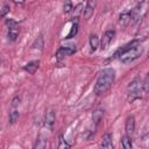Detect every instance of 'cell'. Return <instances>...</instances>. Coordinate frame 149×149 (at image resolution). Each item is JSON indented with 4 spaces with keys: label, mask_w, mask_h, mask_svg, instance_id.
Segmentation results:
<instances>
[{
    "label": "cell",
    "mask_w": 149,
    "mask_h": 149,
    "mask_svg": "<svg viewBox=\"0 0 149 149\" xmlns=\"http://www.w3.org/2000/svg\"><path fill=\"white\" fill-rule=\"evenodd\" d=\"M77 31H78V24H77V23H74V24L72 26V28H71V30H70L69 35H68L65 38H71V37H73V36L77 34Z\"/></svg>",
    "instance_id": "cell-21"
},
{
    "label": "cell",
    "mask_w": 149,
    "mask_h": 149,
    "mask_svg": "<svg viewBox=\"0 0 149 149\" xmlns=\"http://www.w3.org/2000/svg\"><path fill=\"white\" fill-rule=\"evenodd\" d=\"M142 52H143V48H142V45H140V43H139V44H136V45H134V47L127 49L126 51H123V52L119 56V58H120V61H121L123 64H128V63L135 61L136 58H139V57L142 55Z\"/></svg>",
    "instance_id": "cell-2"
},
{
    "label": "cell",
    "mask_w": 149,
    "mask_h": 149,
    "mask_svg": "<svg viewBox=\"0 0 149 149\" xmlns=\"http://www.w3.org/2000/svg\"><path fill=\"white\" fill-rule=\"evenodd\" d=\"M58 148H70V146H69L66 142H64V140H63L62 136L59 137V144H58Z\"/></svg>",
    "instance_id": "cell-24"
},
{
    "label": "cell",
    "mask_w": 149,
    "mask_h": 149,
    "mask_svg": "<svg viewBox=\"0 0 149 149\" xmlns=\"http://www.w3.org/2000/svg\"><path fill=\"white\" fill-rule=\"evenodd\" d=\"M90 45H91V51H95L97 50V48L99 45V38H98V36L95 34L90 36Z\"/></svg>",
    "instance_id": "cell-13"
},
{
    "label": "cell",
    "mask_w": 149,
    "mask_h": 149,
    "mask_svg": "<svg viewBox=\"0 0 149 149\" xmlns=\"http://www.w3.org/2000/svg\"><path fill=\"white\" fill-rule=\"evenodd\" d=\"M134 129H135V119L133 115H130L126 120V132L128 134H132L134 132Z\"/></svg>",
    "instance_id": "cell-9"
},
{
    "label": "cell",
    "mask_w": 149,
    "mask_h": 149,
    "mask_svg": "<svg viewBox=\"0 0 149 149\" xmlns=\"http://www.w3.org/2000/svg\"><path fill=\"white\" fill-rule=\"evenodd\" d=\"M17 119H19V112L17 111H12L10 113H9V123H15L16 121H17Z\"/></svg>",
    "instance_id": "cell-17"
},
{
    "label": "cell",
    "mask_w": 149,
    "mask_h": 149,
    "mask_svg": "<svg viewBox=\"0 0 149 149\" xmlns=\"http://www.w3.org/2000/svg\"><path fill=\"white\" fill-rule=\"evenodd\" d=\"M74 51H76V48H73V47H62V48H59L57 50L56 58L57 59H63V58H65V57L71 56L72 54H74Z\"/></svg>",
    "instance_id": "cell-5"
},
{
    "label": "cell",
    "mask_w": 149,
    "mask_h": 149,
    "mask_svg": "<svg viewBox=\"0 0 149 149\" xmlns=\"http://www.w3.org/2000/svg\"><path fill=\"white\" fill-rule=\"evenodd\" d=\"M6 24L8 26V29H17V22L13 19H7Z\"/></svg>",
    "instance_id": "cell-19"
},
{
    "label": "cell",
    "mask_w": 149,
    "mask_h": 149,
    "mask_svg": "<svg viewBox=\"0 0 149 149\" xmlns=\"http://www.w3.org/2000/svg\"><path fill=\"white\" fill-rule=\"evenodd\" d=\"M114 36H115V31H114V30H107V31L104 34V36H102V38H101V41H100V49H101V50L107 49V47H108V45L111 44V42L113 41Z\"/></svg>",
    "instance_id": "cell-4"
},
{
    "label": "cell",
    "mask_w": 149,
    "mask_h": 149,
    "mask_svg": "<svg viewBox=\"0 0 149 149\" xmlns=\"http://www.w3.org/2000/svg\"><path fill=\"white\" fill-rule=\"evenodd\" d=\"M94 6H95V0H88L86 7L84 8V17L85 19H90L93 14L94 10Z\"/></svg>",
    "instance_id": "cell-7"
},
{
    "label": "cell",
    "mask_w": 149,
    "mask_h": 149,
    "mask_svg": "<svg viewBox=\"0 0 149 149\" xmlns=\"http://www.w3.org/2000/svg\"><path fill=\"white\" fill-rule=\"evenodd\" d=\"M140 16H141V10L139 7L134 8L132 12H130V21L132 23H136L139 20H140Z\"/></svg>",
    "instance_id": "cell-12"
},
{
    "label": "cell",
    "mask_w": 149,
    "mask_h": 149,
    "mask_svg": "<svg viewBox=\"0 0 149 149\" xmlns=\"http://www.w3.org/2000/svg\"><path fill=\"white\" fill-rule=\"evenodd\" d=\"M130 22V12H126V13H122L119 17V24L121 27H126L128 23Z\"/></svg>",
    "instance_id": "cell-10"
},
{
    "label": "cell",
    "mask_w": 149,
    "mask_h": 149,
    "mask_svg": "<svg viewBox=\"0 0 149 149\" xmlns=\"http://www.w3.org/2000/svg\"><path fill=\"white\" fill-rule=\"evenodd\" d=\"M143 92L147 93L148 92V77H146V80L143 83Z\"/></svg>",
    "instance_id": "cell-26"
},
{
    "label": "cell",
    "mask_w": 149,
    "mask_h": 149,
    "mask_svg": "<svg viewBox=\"0 0 149 149\" xmlns=\"http://www.w3.org/2000/svg\"><path fill=\"white\" fill-rule=\"evenodd\" d=\"M55 120H56V118H55L54 111H48L47 114H45V118H44V125H45V127L49 128V129H52L54 123H55Z\"/></svg>",
    "instance_id": "cell-6"
},
{
    "label": "cell",
    "mask_w": 149,
    "mask_h": 149,
    "mask_svg": "<svg viewBox=\"0 0 149 149\" xmlns=\"http://www.w3.org/2000/svg\"><path fill=\"white\" fill-rule=\"evenodd\" d=\"M19 104H20V98L16 95V97H15V98L12 100V106H13V107H16Z\"/></svg>",
    "instance_id": "cell-25"
},
{
    "label": "cell",
    "mask_w": 149,
    "mask_h": 149,
    "mask_svg": "<svg viewBox=\"0 0 149 149\" xmlns=\"http://www.w3.org/2000/svg\"><path fill=\"white\" fill-rule=\"evenodd\" d=\"M33 47H34V48H38V49H43V37H42V35H40V36L36 38V41H35V43L33 44Z\"/></svg>",
    "instance_id": "cell-20"
},
{
    "label": "cell",
    "mask_w": 149,
    "mask_h": 149,
    "mask_svg": "<svg viewBox=\"0 0 149 149\" xmlns=\"http://www.w3.org/2000/svg\"><path fill=\"white\" fill-rule=\"evenodd\" d=\"M135 1H136V3H140V5H141V3H143L144 0H135Z\"/></svg>",
    "instance_id": "cell-27"
},
{
    "label": "cell",
    "mask_w": 149,
    "mask_h": 149,
    "mask_svg": "<svg viewBox=\"0 0 149 149\" xmlns=\"http://www.w3.org/2000/svg\"><path fill=\"white\" fill-rule=\"evenodd\" d=\"M71 10H72V3L70 2V0H65V2H64V12L69 13Z\"/></svg>",
    "instance_id": "cell-22"
},
{
    "label": "cell",
    "mask_w": 149,
    "mask_h": 149,
    "mask_svg": "<svg viewBox=\"0 0 149 149\" xmlns=\"http://www.w3.org/2000/svg\"><path fill=\"white\" fill-rule=\"evenodd\" d=\"M121 143H122V147L125 149H130L132 148V140L128 135H125L122 139H121Z\"/></svg>",
    "instance_id": "cell-14"
},
{
    "label": "cell",
    "mask_w": 149,
    "mask_h": 149,
    "mask_svg": "<svg viewBox=\"0 0 149 149\" xmlns=\"http://www.w3.org/2000/svg\"><path fill=\"white\" fill-rule=\"evenodd\" d=\"M17 35H19L17 29H9V31H8V40L12 41V42H14L16 40Z\"/></svg>",
    "instance_id": "cell-18"
},
{
    "label": "cell",
    "mask_w": 149,
    "mask_h": 149,
    "mask_svg": "<svg viewBox=\"0 0 149 149\" xmlns=\"http://www.w3.org/2000/svg\"><path fill=\"white\" fill-rule=\"evenodd\" d=\"M38 65H40V62H38V61H31V62H29L28 64H26L23 69H24L27 72H29L30 74H34L35 71L37 70Z\"/></svg>",
    "instance_id": "cell-8"
},
{
    "label": "cell",
    "mask_w": 149,
    "mask_h": 149,
    "mask_svg": "<svg viewBox=\"0 0 149 149\" xmlns=\"http://www.w3.org/2000/svg\"><path fill=\"white\" fill-rule=\"evenodd\" d=\"M141 91H142V84H141L140 79L136 78L128 85V99H129V101H133V100L140 98Z\"/></svg>",
    "instance_id": "cell-3"
},
{
    "label": "cell",
    "mask_w": 149,
    "mask_h": 149,
    "mask_svg": "<svg viewBox=\"0 0 149 149\" xmlns=\"http://www.w3.org/2000/svg\"><path fill=\"white\" fill-rule=\"evenodd\" d=\"M114 77H115V71L113 69H104L99 73V77L95 81L94 93L100 95L104 94L106 91H108L114 81Z\"/></svg>",
    "instance_id": "cell-1"
},
{
    "label": "cell",
    "mask_w": 149,
    "mask_h": 149,
    "mask_svg": "<svg viewBox=\"0 0 149 149\" xmlns=\"http://www.w3.org/2000/svg\"><path fill=\"white\" fill-rule=\"evenodd\" d=\"M45 147H47V140H45L43 136H40V137L36 140V143H35V148L42 149V148H45Z\"/></svg>",
    "instance_id": "cell-16"
},
{
    "label": "cell",
    "mask_w": 149,
    "mask_h": 149,
    "mask_svg": "<svg viewBox=\"0 0 149 149\" xmlns=\"http://www.w3.org/2000/svg\"><path fill=\"white\" fill-rule=\"evenodd\" d=\"M101 146L104 148H113V142H112V134L106 133L102 136V141H101Z\"/></svg>",
    "instance_id": "cell-11"
},
{
    "label": "cell",
    "mask_w": 149,
    "mask_h": 149,
    "mask_svg": "<svg viewBox=\"0 0 149 149\" xmlns=\"http://www.w3.org/2000/svg\"><path fill=\"white\" fill-rule=\"evenodd\" d=\"M102 114H104V111H101V109H95V111L93 112V115H92L93 121H94L95 123H99L100 120H101V118H102Z\"/></svg>",
    "instance_id": "cell-15"
},
{
    "label": "cell",
    "mask_w": 149,
    "mask_h": 149,
    "mask_svg": "<svg viewBox=\"0 0 149 149\" xmlns=\"http://www.w3.org/2000/svg\"><path fill=\"white\" fill-rule=\"evenodd\" d=\"M8 12H9V6H8V5H5V6L2 7V9L0 10V17H3Z\"/></svg>",
    "instance_id": "cell-23"
}]
</instances>
